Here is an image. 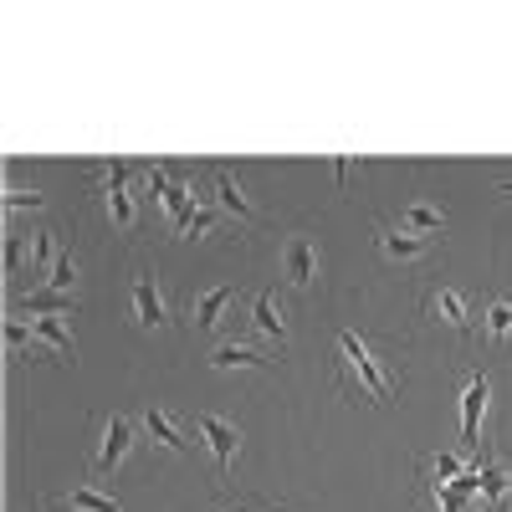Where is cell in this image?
<instances>
[{"label": "cell", "mask_w": 512, "mask_h": 512, "mask_svg": "<svg viewBox=\"0 0 512 512\" xmlns=\"http://www.w3.org/2000/svg\"><path fill=\"white\" fill-rule=\"evenodd\" d=\"M425 318H431V323H441V328H456V333H466V328H472V297H466L461 287H446V282H436L431 292H425Z\"/></svg>", "instance_id": "cell-5"}, {"label": "cell", "mask_w": 512, "mask_h": 512, "mask_svg": "<svg viewBox=\"0 0 512 512\" xmlns=\"http://www.w3.org/2000/svg\"><path fill=\"white\" fill-rule=\"evenodd\" d=\"M21 308L31 318H67V313H77V297L72 292H57V287H31L21 297Z\"/></svg>", "instance_id": "cell-12"}, {"label": "cell", "mask_w": 512, "mask_h": 512, "mask_svg": "<svg viewBox=\"0 0 512 512\" xmlns=\"http://www.w3.org/2000/svg\"><path fill=\"white\" fill-rule=\"evenodd\" d=\"M405 231H415V236H441L446 231V210L441 205H425V200H410V205H400V216H395Z\"/></svg>", "instance_id": "cell-15"}, {"label": "cell", "mask_w": 512, "mask_h": 512, "mask_svg": "<svg viewBox=\"0 0 512 512\" xmlns=\"http://www.w3.org/2000/svg\"><path fill=\"white\" fill-rule=\"evenodd\" d=\"M205 175H210V200H216V205L226 210V216H236L241 226H262V216H256V205L246 200V190H241V180L231 175V169H226V164H210V169H205Z\"/></svg>", "instance_id": "cell-6"}, {"label": "cell", "mask_w": 512, "mask_h": 512, "mask_svg": "<svg viewBox=\"0 0 512 512\" xmlns=\"http://www.w3.org/2000/svg\"><path fill=\"white\" fill-rule=\"evenodd\" d=\"M134 451V420L128 415H98L93 425V477H113Z\"/></svg>", "instance_id": "cell-2"}, {"label": "cell", "mask_w": 512, "mask_h": 512, "mask_svg": "<svg viewBox=\"0 0 512 512\" xmlns=\"http://www.w3.org/2000/svg\"><path fill=\"white\" fill-rule=\"evenodd\" d=\"M374 246H379V256H390V262H420V256L431 251V236H415L400 221H379L374 226Z\"/></svg>", "instance_id": "cell-7"}, {"label": "cell", "mask_w": 512, "mask_h": 512, "mask_svg": "<svg viewBox=\"0 0 512 512\" xmlns=\"http://www.w3.org/2000/svg\"><path fill=\"white\" fill-rule=\"evenodd\" d=\"M502 195H507V200H512V185H502Z\"/></svg>", "instance_id": "cell-27"}, {"label": "cell", "mask_w": 512, "mask_h": 512, "mask_svg": "<svg viewBox=\"0 0 512 512\" xmlns=\"http://www.w3.org/2000/svg\"><path fill=\"white\" fill-rule=\"evenodd\" d=\"M134 318H139V328H164L169 323V303H164L154 272H139L134 277Z\"/></svg>", "instance_id": "cell-9"}, {"label": "cell", "mask_w": 512, "mask_h": 512, "mask_svg": "<svg viewBox=\"0 0 512 512\" xmlns=\"http://www.w3.org/2000/svg\"><path fill=\"white\" fill-rule=\"evenodd\" d=\"M482 338L492 349H507L512 344V297H497V303L482 308Z\"/></svg>", "instance_id": "cell-18"}, {"label": "cell", "mask_w": 512, "mask_h": 512, "mask_svg": "<svg viewBox=\"0 0 512 512\" xmlns=\"http://www.w3.org/2000/svg\"><path fill=\"white\" fill-rule=\"evenodd\" d=\"M236 303V287L231 282H221V287H205L195 303H190V323L195 328H216L221 318H226V308Z\"/></svg>", "instance_id": "cell-10"}, {"label": "cell", "mask_w": 512, "mask_h": 512, "mask_svg": "<svg viewBox=\"0 0 512 512\" xmlns=\"http://www.w3.org/2000/svg\"><path fill=\"white\" fill-rule=\"evenodd\" d=\"M210 369H272V359H267L262 349L241 344V338H231V344L210 349Z\"/></svg>", "instance_id": "cell-16"}, {"label": "cell", "mask_w": 512, "mask_h": 512, "mask_svg": "<svg viewBox=\"0 0 512 512\" xmlns=\"http://www.w3.org/2000/svg\"><path fill=\"white\" fill-rule=\"evenodd\" d=\"M26 344H31V328H26V323H16V318H11V323H6V349H11V354H21V349H26Z\"/></svg>", "instance_id": "cell-23"}, {"label": "cell", "mask_w": 512, "mask_h": 512, "mask_svg": "<svg viewBox=\"0 0 512 512\" xmlns=\"http://www.w3.org/2000/svg\"><path fill=\"white\" fill-rule=\"evenodd\" d=\"M144 425H149V436H154V446H164V451H175V456H190V441H185V431L175 420H169V410H149L144 415Z\"/></svg>", "instance_id": "cell-19"}, {"label": "cell", "mask_w": 512, "mask_h": 512, "mask_svg": "<svg viewBox=\"0 0 512 512\" xmlns=\"http://www.w3.org/2000/svg\"><path fill=\"white\" fill-rule=\"evenodd\" d=\"M251 328L272 338V344L282 349L287 344V323H282V303H277V292H256V303H251Z\"/></svg>", "instance_id": "cell-11"}, {"label": "cell", "mask_w": 512, "mask_h": 512, "mask_svg": "<svg viewBox=\"0 0 512 512\" xmlns=\"http://www.w3.org/2000/svg\"><path fill=\"white\" fill-rule=\"evenodd\" d=\"M72 282H77V251H72V246H62V251H57V262H52V272H47V287L72 292Z\"/></svg>", "instance_id": "cell-22"}, {"label": "cell", "mask_w": 512, "mask_h": 512, "mask_svg": "<svg viewBox=\"0 0 512 512\" xmlns=\"http://www.w3.org/2000/svg\"><path fill=\"white\" fill-rule=\"evenodd\" d=\"M216 512H277V507L262 502V497H236V502H226V507H216Z\"/></svg>", "instance_id": "cell-26"}, {"label": "cell", "mask_w": 512, "mask_h": 512, "mask_svg": "<svg viewBox=\"0 0 512 512\" xmlns=\"http://www.w3.org/2000/svg\"><path fill=\"white\" fill-rule=\"evenodd\" d=\"M103 205H108V221H113L118 231H134V226H139L134 190H108V195H103Z\"/></svg>", "instance_id": "cell-20"}, {"label": "cell", "mask_w": 512, "mask_h": 512, "mask_svg": "<svg viewBox=\"0 0 512 512\" xmlns=\"http://www.w3.org/2000/svg\"><path fill=\"white\" fill-rule=\"evenodd\" d=\"M41 210V190H6V210Z\"/></svg>", "instance_id": "cell-24"}, {"label": "cell", "mask_w": 512, "mask_h": 512, "mask_svg": "<svg viewBox=\"0 0 512 512\" xmlns=\"http://www.w3.org/2000/svg\"><path fill=\"white\" fill-rule=\"evenodd\" d=\"M507 497H512V472L502 461H482L477 466V502L482 507H502Z\"/></svg>", "instance_id": "cell-13"}, {"label": "cell", "mask_w": 512, "mask_h": 512, "mask_svg": "<svg viewBox=\"0 0 512 512\" xmlns=\"http://www.w3.org/2000/svg\"><path fill=\"white\" fill-rule=\"evenodd\" d=\"M52 507H57V512H123V502H118V497H108V492H98L93 482H82V487L62 492Z\"/></svg>", "instance_id": "cell-14"}, {"label": "cell", "mask_w": 512, "mask_h": 512, "mask_svg": "<svg viewBox=\"0 0 512 512\" xmlns=\"http://www.w3.org/2000/svg\"><path fill=\"white\" fill-rule=\"evenodd\" d=\"M216 221H221V205L195 200V210H190V216H185L175 231H180V236H210V231H216Z\"/></svg>", "instance_id": "cell-21"}, {"label": "cell", "mask_w": 512, "mask_h": 512, "mask_svg": "<svg viewBox=\"0 0 512 512\" xmlns=\"http://www.w3.org/2000/svg\"><path fill=\"white\" fill-rule=\"evenodd\" d=\"M487 395H492V379L477 369L472 379H466V390H461V456H466V461L482 456V415H487Z\"/></svg>", "instance_id": "cell-3"}, {"label": "cell", "mask_w": 512, "mask_h": 512, "mask_svg": "<svg viewBox=\"0 0 512 512\" xmlns=\"http://www.w3.org/2000/svg\"><path fill=\"white\" fill-rule=\"evenodd\" d=\"M21 251H26V236L11 231V236H6V272H11V277L21 272Z\"/></svg>", "instance_id": "cell-25"}, {"label": "cell", "mask_w": 512, "mask_h": 512, "mask_svg": "<svg viewBox=\"0 0 512 512\" xmlns=\"http://www.w3.org/2000/svg\"><path fill=\"white\" fill-rule=\"evenodd\" d=\"M31 344L57 354V359H72L77 354V344H72V333H67L62 318H31Z\"/></svg>", "instance_id": "cell-17"}, {"label": "cell", "mask_w": 512, "mask_h": 512, "mask_svg": "<svg viewBox=\"0 0 512 512\" xmlns=\"http://www.w3.org/2000/svg\"><path fill=\"white\" fill-rule=\"evenodd\" d=\"M282 272H287V282L297 292L313 287V277H318V241L313 236H287L282 241Z\"/></svg>", "instance_id": "cell-8"}, {"label": "cell", "mask_w": 512, "mask_h": 512, "mask_svg": "<svg viewBox=\"0 0 512 512\" xmlns=\"http://www.w3.org/2000/svg\"><path fill=\"white\" fill-rule=\"evenodd\" d=\"M195 436L205 441V451H210V461H216V477H226L231 472V461H236V451H241V431H236V420H226V415H195Z\"/></svg>", "instance_id": "cell-4"}, {"label": "cell", "mask_w": 512, "mask_h": 512, "mask_svg": "<svg viewBox=\"0 0 512 512\" xmlns=\"http://www.w3.org/2000/svg\"><path fill=\"white\" fill-rule=\"evenodd\" d=\"M333 384L344 400H374V405L395 400V369L384 364L379 349L354 328L333 333Z\"/></svg>", "instance_id": "cell-1"}]
</instances>
